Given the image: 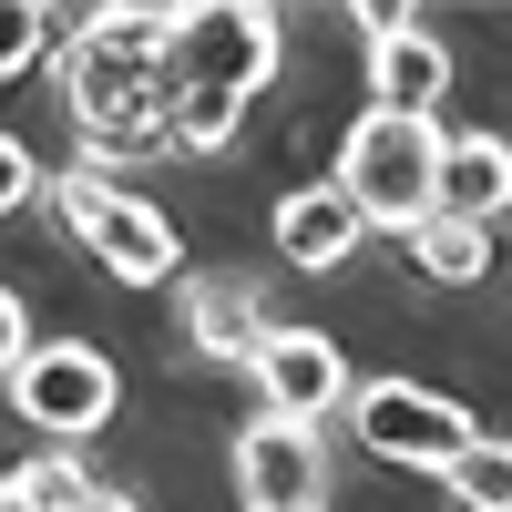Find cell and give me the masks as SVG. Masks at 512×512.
Here are the masks:
<instances>
[{
	"mask_svg": "<svg viewBox=\"0 0 512 512\" xmlns=\"http://www.w3.org/2000/svg\"><path fill=\"white\" fill-rule=\"evenodd\" d=\"M441 482H451L461 512H512V441H472Z\"/></svg>",
	"mask_w": 512,
	"mask_h": 512,
	"instance_id": "obj_14",
	"label": "cell"
},
{
	"mask_svg": "<svg viewBox=\"0 0 512 512\" xmlns=\"http://www.w3.org/2000/svg\"><path fill=\"white\" fill-rule=\"evenodd\" d=\"M441 185V123H400V113H359L338 144V195L359 205V226H420Z\"/></svg>",
	"mask_w": 512,
	"mask_h": 512,
	"instance_id": "obj_3",
	"label": "cell"
},
{
	"mask_svg": "<svg viewBox=\"0 0 512 512\" xmlns=\"http://www.w3.org/2000/svg\"><path fill=\"white\" fill-rule=\"evenodd\" d=\"M21 359H31V318H21V297L0 287V379H11Z\"/></svg>",
	"mask_w": 512,
	"mask_h": 512,
	"instance_id": "obj_18",
	"label": "cell"
},
{
	"mask_svg": "<svg viewBox=\"0 0 512 512\" xmlns=\"http://www.w3.org/2000/svg\"><path fill=\"white\" fill-rule=\"evenodd\" d=\"M52 216L82 236V256L93 267H113L123 287H164V277H185V236L154 216L144 195H123L113 175H93V164H72V175L52 185Z\"/></svg>",
	"mask_w": 512,
	"mask_h": 512,
	"instance_id": "obj_4",
	"label": "cell"
},
{
	"mask_svg": "<svg viewBox=\"0 0 512 512\" xmlns=\"http://www.w3.org/2000/svg\"><path fill=\"white\" fill-rule=\"evenodd\" d=\"M349 246H359V205L338 195V185H297L277 205V256H287V267L328 277V267H349Z\"/></svg>",
	"mask_w": 512,
	"mask_h": 512,
	"instance_id": "obj_12",
	"label": "cell"
},
{
	"mask_svg": "<svg viewBox=\"0 0 512 512\" xmlns=\"http://www.w3.org/2000/svg\"><path fill=\"white\" fill-rule=\"evenodd\" d=\"M82 512H144V502H134V492H103V482H93V502H82Z\"/></svg>",
	"mask_w": 512,
	"mask_h": 512,
	"instance_id": "obj_20",
	"label": "cell"
},
{
	"mask_svg": "<svg viewBox=\"0 0 512 512\" xmlns=\"http://www.w3.org/2000/svg\"><path fill=\"white\" fill-rule=\"evenodd\" d=\"M277 82V11L195 0L164 41V154H226L246 103Z\"/></svg>",
	"mask_w": 512,
	"mask_h": 512,
	"instance_id": "obj_1",
	"label": "cell"
},
{
	"mask_svg": "<svg viewBox=\"0 0 512 512\" xmlns=\"http://www.w3.org/2000/svg\"><path fill=\"white\" fill-rule=\"evenodd\" d=\"M11 492L41 502V512H82V502H93V472H82L72 451H41V461H21V472H11Z\"/></svg>",
	"mask_w": 512,
	"mask_h": 512,
	"instance_id": "obj_15",
	"label": "cell"
},
{
	"mask_svg": "<svg viewBox=\"0 0 512 512\" xmlns=\"http://www.w3.org/2000/svg\"><path fill=\"white\" fill-rule=\"evenodd\" d=\"M11 410L31 431H52V441H93L113 420V359L82 349V338H52V349H31L11 369Z\"/></svg>",
	"mask_w": 512,
	"mask_h": 512,
	"instance_id": "obj_6",
	"label": "cell"
},
{
	"mask_svg": "<svg viewBox=\"0 0 512 512\" xmlns=\"http://www.w3.org/2000/svg\"><path fill=\"white\" fill-rule=\"evenodd\" d=\"M349 431L379 461H400V472H451V461L482 441L472 410H461L451 390H420V379H359L349 390Z\"/></svg>",
	"mask_w": 512,
	"mask_h": 512,
	"instance_id": "obj_5",
	"label": "cell"
},
{
	"mask_svg": "<svg viewBox=\"0 0 512 512\" xmlns=\"http://www.w3.org/2000/svg\"><path fill=\"white\" fill-rule=\"evenodd\" d=\"M256 390H267V420H297V431H318V420L359 390L349 359H338V338L318 328H277L267 349H256Z\"/></svg>",
	"mask_w": 512,
	"mask_h": 512,
	"instance_id": "obj_8",
	"label": "cell"
},
{
	"mask_svg": "<svg viewBox=\"0 0 512 512\" xmlns=\"http://www.w3.org/2000/svg\"><path fill=\"white\" fill-rule=\"evenodd\" d=\"M62 21L52 11H31V0H0V82H21L31 62H41V41H52Z\"/></svg>",
	"mask_w": 512,
	"mask_h": 512,
	"instance_id": "obj_16",
	"label": "cell"
},
{
	"mask_svg": "<svg viewBox=\"0 0 512 512\" xmlns=\"http://www.w3.org/2000/svg\"><path fill=\"white\" fill-rule=\"evenodd\" d=\"M441 93H451V62H441V41L431 31H400V41H379L369 52V113H400V123H441Z\"/></svg>",
	"mask_w": 512,
	"mask_h": 512,
	"instance_id": "obj_11",
	"label": "cell"
},
{
	"mask_svg": "<svg viewBox=\"0 0 512 512\" xmlns=\"http://www.w3.org/2000/svg\"><path fill=\"white\" fill-rule=\"evenodd\" d=\"M0 492H11V472H0Z\"/></svg>",
	"mask_w": 512,
	"mask_h": 512,
	"instance_id": "obj_22",
	"label": "cell"
},
{
	"mask_svg": "<svg viewBox=\"0 0 512 512\" xmlns=\"http://www.w3.org/2000/svg\"><path fill=\"white\" fill-rule=\"evenodd\" d=\"M359 31H369V52H379V41H400V31H410V11H400V0H369Z\"/></svg>",
	"mask_w": 512,
	"mask_h": 512,
	"instance_id": "obj_19",
	"label": "cell"
},
{
	"mask_svg": "<svg viewBox=\"0 0 512 512\" xmlns=\"http://www.w3.org/2000/svg\"><path fill=\"white\" fill-rule=\"evenodd\" d=\"M410 267L431 277V287H482V277H492V226L420 216V226H410Z\"/></svg>",
	"mask_w": 512,
	"mask_h": 512,
	"instance_id": "obj_13",
	"label": "cell"
},
{
	"mask_svg": "<svg viewBox=\"0 0 512 512\" xmlns=\"http://www.w3.org/2000/svg\"><path fill=\"white\" fill-rule=\"evenodd\" d=\"M236 492H246V512H318L328 502L318 431H297V420H246L236 431Z\"/></svg>",
	"mask_w": 512,
	"mask_h": 512,
	"instance_id": "obj_7",
	"label": "cell"
},
{
	"mask_svg": "<svg viewBox=\"0 0 512 512\" xmlns=\"http://www.w3.org/2000/svg\"><path fill=\"white\" fill-rule=\"evenodd\" d=\"M0 512H41V502H21V492H0Z\"/></svg>",
	"mask_w": 512,
	"mask_h": 512,
	"instance_id": "obj_21",
	"label": "cell"
},
{
	"mask_svg": "<svg viewBox=\"0 0 512 512\" xmlns=\"http://www.w3.org/2000/svg\"><path fill=\"white\" fill-rule=\"evenodd\" d=\"M502 205H512V144H502V134H441V185H431V216L492 226Z\"/></svg>",
	"mask_w": 512,
	"mask_h": 512,
	"instance_id": "obj_10",
	"label": "cell"
},
{
	"mask_svg": "<svg viewBox=\"0 0 512 512\" xmlns=\"http://www.w3.org/2000/svg\"><path fill=\"white\" fill-rule=\"evenodd\" d=\"M185 338L205 359H226V369H256V349L277 338V318H267V297H256L246 277H195L185 287Z\"/></svg>",
	"mask_w": 512,
	"mask_h": 512,
	"instance_id": "obj_9",
	"label": "cell"
},
{
	"mask_svg": "<svg viewBox=\"0 0 512 512\" xmlns=\"http://www.w3.org/2000/svg\"><path fill=\"white\" fill-rule=\"evenodd\" d=\"M31 195H41V164H31V144H11V134H0V216H21Z\"/></svg>",
	"mask_w": 512,
	"mask_h": 512,
	"instance_id": "obj_17",
	"label": "cell"
},
{
	"mask_svg": "<svg viewBox=\"0 0 512 512\" xmlns=\"http://www.w3.org/2000/svg\"><path fill=\"white\" fill-rule=\"evenodd\" d=\"M164 41H175V11H93L62 41V103L82 154H164Z\"/></svg>",
	"mask_w": 512,
	"mask_h": 512,
	"instance_id": "obj_2",
	"label": "cell"
}]
</instances>
